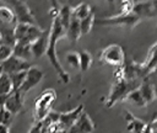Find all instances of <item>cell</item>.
I'll use <instances>...</instances> for the list:
<instances>
[{
  "instance_id": "obj_1",
  "label": "cell",
  "mask_w": 157,
  "mask_h": 133,
  "mask_svg": "<svg viewBox=\"0 0 157 133\" xmlns=\"http://www.w3.org/2000/svg\"><path fill=\"white\" fill-rule=\"evenodd\" d=\"M65 34V30L63 28L61 23L59 22L58 17L54 18L53 21V26L52 28L49 30V39H48V47H47V50H45V54L50 62V64L54 66V69L56 70L58 75L60 76V79L64 81V83H67L70 76L69 74L64 70V68L61 66L59 59H58V55H56V49H55V46H56V42L60 37H63Z\"/></svg>"
},
{
  "instance_id": "obj_2",
  "label": "cell",
  "mask_w": 157,
  "mask_h": 133,
  "mask_svg": "<svg viewBox=\"0 0 157 133\" xmlns=\"http://www.w3.org/2000/svg\"><path fill=\"white\" fill-rule=\"evenodd\" d=\"M44 30L38 27L37 25H26V23H17L15 26V39L16 43L28 44L31 46L36 39H38Z\"/></svg>"
},
{
  "instance_id": "obj_3",
  "label": "cell",
  "mask_w": 157,
  "mask_h": 133,
  "mask_svg": "<svg viewBox=\"0 0 157 133\" xmlns=\"http://www.w3.org/2000/svg\"><path fill=\"white\" fill-rule=\"evenodd\" d=\"M54 101H55V92L52 89L43 91L37 97L34 103V115H36L37 122H40L50 112Z\"/></svg>"
},
{
  "instance_id": "obj_4",
  "label": "cell",
  "mask_w": 157,
  "mask_h": 133,
  "mask_svg": "<svg viewBox=\"0 0 157 133\" xmlns=\"http://www.w3.org/2000/svg\"><path fill=\"white\" fill-rule=\"evenodd\" d=\"M9 5L12 7L11 10L15 14L17 23H26V25H37L34 16L32 15L31 9L27 6L26 2L20 0H7Z\"/></svg>"
},
{
  "instance_id": "obj_5",
  "label": "cell",
  "mask_w": 157,
  "mask_h": 133,
  "mask_svg": "<svg viewBox=\"0 0 157 133\" xmlns=\"http://www.w3.org/2000/svg\"><path fill=\"white\" fill-rule=\"evenodd\" d=\"M134 90H136V83L135 81H128L125 79H120L119 81H117L114 84L112 92H110L109 102L107 103V106H112L114 102L124 99L125 96H128Z\"/></svg>"
},
{
  "instance_id": "obj_6",
  "label": "cell",
  "mask_w": 157,
  "mask_h": 133,
  "mask_svg": "<svg viewBox=\"0 0 157 133\" xmlns=\"http://www.w3.org/2000/svg\"><path fill=\"white\" fill-rule=\"evenodd\" d=\"M2 66V71L7 75L10 74H15V73H20V71H27L32 65L29 62L18 59L13 55H10L6 60H4L2 63H0Z\"/></svg>"
},
{
  "instance_id": "obj_7",
  "label": "cell",
  "mask_w": 157,
  "mask_h": 133,
  "mask_svg": "<svg viewBox=\"0 0 157 133\" xmlns=\"http://www.w3.org/2000/svg\"><path fill=\"white\" fill-rule=\"evenodd\" d=\"M43 79V71L37 68V66H31L27 71H26V76L23 80L22 86L20 87V92L22 95H25L27 91H29L31 89H33L37 84L40 83V80Z\"/></svg>"
},
{
  "instance_id": "obj_8",
  "label": "cell",
  "mask_w": 157,
  "mask_h": 133,
  "mask_svg": "<svg viewBox=\"0 0 157 133\" xmlns=\"http://www.w3.org/2000/svg\"><path fill=\"white\" fill-rule=\"evenodd\" d=\"M101 58L109 65H120L124 62V52L120 46L112 44L103 50Z\"/></svg>"
},
{
  "instance_id": "obj_9",
  "label": "cell",
  "mask_w": 157,
  "mask_h": 133,
  "mask_svg": "<svg viewBox=\"0 0 157 133\" xmlns=\"http://www.w3.org/2000/svg\"><path fill=\"white\" fill-rule=\"evenodd\" d=\"M139 21H140V18L130 12V14H121L119 16H114V17H109V18L97 20L96 23L97 25H123V26H128V27H134L136 23H139Z\"/></svg>"
},
{
  "instance_id": "obj_10",
  "label": "cell",
  "mask_w": 157,
  "mask_h": 133,
  "mask_svg": "<svg viewBox=\"0 0 157 133\" xmlns=\"http://www.w3.org/2000/svg\"><path fill=\"white\" fill-rule=\"evenodd\" d=\"M83 112V105H80L78 107L69 111V112H64L59 115V121H58V126L60 129L66 131L71 128V126L78 119V117L81 116V113Z\"/></svg>"
},
{
  "instance_id": "obj_11",
  "label": "cell",
  "mask_w": 157,
  "mask_h": 133,
  "mask_svg": "<svg viewBox=\"0 0 157 133\" xmlns=\"http://www.w3.org/2000/svg\"><path fill=\"white\" fill-rule=\"evenodd\" d=\"M22 97H23V95L20 91H11L5 97L4 108L7 110L11 115H16L23 107V99Z\"/></svg>"
},
{
  "instance_id": "obj_12",
  "label": "cell",
  "mask_w": 157,
  "mask_h": 133,
  "mask_svg": "<svg viewBox=\"0 0 157 133\" xmlns=\"http://www.w3.org/2000/svg\"><path fill=\"white\" fill-rule=\"evenodd\" d=\"M131 14L136 17L146 18V17H155L156 16V7L153 1H145V2H137L132 4Z\"/></svg>"
},
{
  "instance_id": "obj_13",
  "label": "cell",
  "mask_w": 157,
  "mask_h": 133,
  "mask_svg": "<svg viewBox=\"0 0 157 133\" xmlns=\"http://www.w3.org/2000/svg\"><path fill=\"white\" fill-rule=\"evenodd\" d=\"M92 131H93V123L90 116L86 112H82L78 119L71 126L70 129H67L66 133H92Z\"/></svg>"
},
{
  "instance_id": "obj_14",
  "label": "cell",
  "mask_w": 157,
  "mask_h": 133,
  "mask_svg": "<svg viewBox=\"0 0 157 133\" xmlns=\"http://www.w3.org/2000/svg\"><path fill=\"white\" fill-rule=\"evenodd\" d=\"M48 39H49V30H45L43 31L42 36L31 44V53L34 58H39L43 54H45L48 47Z\"/></svg>"
},
{
  "instance_id": "obj_15",
  "label": "cell",
  "mask_w": 157,
  "mask_h": 133,
  "mask_svg": "<svg viewBox=\"0 0 157 133\" xmlns=\"http://www.w3.org/2000/svg\"><path fill=\"white\" fill-rule=\"evenodd\" d=\"M12 55L28 62V59L32 57L31 53V46L28 44H22V43H15V46L12 47Z\"/></svg>"
},
{
  "instance_id": "obj_16",
  "label": "cell",
  "mask_w": 157,
  "mask_h": 133,
  "mask_svg": "<svg viewBox=\"0 0 157 133\" xmlns=\"http://www.w3.org/2000/svg\"><path fill=\"white\" fill-rule=\"evenodd\" d=\"M65 33L67 34V37L72 41V42H76L78 39V37L81 36V31H80V21L72 15L71 16V20L69 22V26L65 31Z\"/></svg>"
},
{
  "instance_id": "obj_17",
  "label": "cell",
  "mask_w": 157,
  "mask_h": 133,
  "mask_svg": "<svg viewBox=\"0 0 157 133\" xmlns=\"http://www.w3.org/2000/svg\"><path fill=\"white\" fill-rule=\"evenodd\" d=\"M71 16H72V7L70 5H64L59 10V12H58V16L56 17H58L59 22L61 23V26H63V28L65 31H66V28L69 26V22L71 20Z\"/></svg>"
},
{
  "instance_id": "obj_18",
  "label": "cell",
  "mask_w": 157,
  "mask_h": 133,
  "mask_svg": "<svg viewBox=\"0 0 157 133\" xmlns=\"http://www.w3.org/2000/svg\"><path fill=\"white\" fill-rule=\"evenodd\" d=\"M139 92L141 94V96H142L145 103H148V102H151V101L153 100V97H155V91H153L152 85H151L150 81L147 80V78L144 79V83L141 84V86H140V89H139Z\"/></svg>"
},
{
  "instance_id": "obj_19",
  "label": "cell",
  "mask_w": 157,
  "mask_h": 133,
  "mask_svg": "<svg viewBox=\"0 0 157 133\" xmlns=\"http://www.w3.org/2000/svg\"><path fill=\"white\" fill-rule=\"evenodd\" d=\"M0 21L4 23L13 25V26L17 25L13 11L11 10V7H7V6H0Z\"/></svg>"
},
{
  "instance_id": "obj_20",
  "label": "cell",
  "mask_w": 157,
  "mask_h": 133,
  "mask_svg": "<svg viewBox=\"0 0 157 133\" xmlns=\"http://www.w3.org/2000/svg\"><path fill=\"white\" fill-rule=\"evenodd\" d=\"M93 23H94V14H93V11H91L85 18L80 20V31H81V34H87L91 31Z\"/></svg>"
},
{
  "instance_id": "obj_21",
  "label": "cell",
  "mask_w": 157,
  "mask_h": 133,
  "mask_svg": "<svg viewBox=\"0 0 157 133\" xmlns=\"http://www.w3.org/2000/svg\"><path fill=\"white\" fill-rule=\"evenodd\" d=\"M25 76H26V71H20V73H15V74L9 75L10 83H11V89H12L11 91H18L20 90V87L23 84Z\"/></svg>"
},
{
  "instance_id": "obj_22",
  "label": "cell",
  "mask_w": 157,
  "mask_h": 133,
  "mask_svg": "<svg viewBox=\"0 0 157 133\" xmlns=\"http://www.w3.org/2000/svg\"><path fill=\"white\" fill-rule=\"evenodd\" d=\"M91 11H92L91 6L88 4H86V2H82V4H80V5H77L76 7L72 9V15L80 21V20L85 18Z\"/></svg>"
},
{
  "instance_id": "obj_23",
  "label": "cell",
  "mask_w": 157,
  "mask_h": 133,
  "mask_svg": "<svg viewBox=\"0 0 157 133\" xmlns=\"http://www.w3.org/2000/svg\"><path fill=\"white\" fill-rule=\"evenodd\" d=\"M91 64H92V55L86 50L81 52L78 54V68L82 71H85L91 66Z\"/></svg>"
},
{
  "instance_id": "obj_24",
  "label": "cell",
  "mask_w": 157,
  "mask_h": 133,
  "mask_svg": "<svg viewBox=\"0 0 157 133\" xmlns=\"http://www.w3.org/2000/svg\"><path fill=\"white\" fill-rule=\"evenodd\" d=\"M11 83L7 74L2 73L0 76V96H6L11 92Z\"/></svg>"
},
{
  "instance_id": "obj_25",
  "label": "cell",
  "mask_w": 157,
  "mask_h": 133,
  "mask_svg": "<svg viewBox=\"0 0 157 133\" xmlns=\"http://www.w3.org/2000/svg\"><path fill=\"white\" fill-rule=\"evenodd\" d=\"M12 116L7 110H5L4 107L0 110V124H4L6 127H9L12 123Z\"/></svg>"
},
{
  "instance_id": "obj_26",
  "label": "cell",
  "mask_w": 157,
  "mask_h": 133,
  "mask_svg": "<svg viewBox=\"0 0 157 133\" xmlns=\"http://www.w3.org/2000/svg\"><path fill=\"white\" fill-rule=\"evenodd\" d=\"M128 99L131 100L134 103H136V105H139V106H145V105H146L145 101H144V99H142V96H141V94L139 92V90L131 91V92L128 95Z\"/></svg>"
},
{
  "instance_id": "obj_27",
  "label": "cell",
  "mask_w": 157,
  "mask_h": 133,
  "mask_svg": "<svg viewBox=\"0 0 157 133\" xmlns=\"http://www.w3.org/2000/svg\"><path fill=\"white\" fill-rule=\"evenodd\" d=\"M10 55H12V48L5 44H0V63L6 60Z\"/></svg>"
},
{
  "instance_id": "obj_28",
  "label": "cell",
  "mask_w": 157,
  "mask_h": 133,
  "mask_svg": "<svg viewBox=\"0 0 157 133\" xmlns=\"http://www.w3.org/2000/svg\"><path fill=\"white\" fill-rule=\"evenodd\" d=\"M66 59H67V63H69L71 66L78 69V54H77V53L71 52V53L66 54Z\"/></svg>"
},
{
  "instance_id": "obj_29",
  "label": "cell",
  "mask_w": 157,
  "mask_h": 133,
  "mask_svg": "<svg viewBox=\"0 0 157 133\" xmlns=\"http://www.w3.org/2000/svg\"><path fill=\"white\" fill-rule=\"evenodd\" d=\"M28 133H43V129H42V124H40V122H36L34 124H33V127L29 129V132Z\"/></svg>"
},
{
  "instance_id": "obj_30",
  "label": "cell",
  "mask_w": 157,
  "mask_h": 133,
  "mask_svg": "<svg viewBox=\"0 0 157 133\" xmlns=\"http://www.w3.org/2000/svg\"><path fill=\"white\" fill-rule=\"evenodd\" d=\"M0 133H10L9 127H6L4 124H0Z\"/></svg>"
},
{
  "instance_id": "obj_31",
  "label": "cell",
  "mask_w": 157,
  "mask_h": 133,
  "mask_svg": "<svg viewBox=\"0 0 157 133\" xmlns=\"http://www.w3.org/2000/svg\"><path fill=\"white\" fill-rule=\"evenodd\" d=\"M2 73H4V71H2V66H1V64H0V76H1Z\"/></svg>"
},
{
  "instance_id": "obj_32",
  "label": "cell",
  "mask_w": 157,
  "mask_h": 133,
  "mask_svg": "<svg viewBox=\"0 0 157 133\" xmlns=\"http://www.w3.org/2000/svg\"><path fill=\"white\" fill-rule=\"evenodd\" d=\"M0 44H1V38H0Z\"/></svg>"
}]
</instances>
